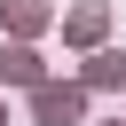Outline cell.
Segmentation results:
<instances>
[{
	"instance_id": "cell-1",
	"label": "cell",
	"mask_w": 126,
	"mask_h": 126,
	"mask_svg": "<svg viewBox=\"0 0 126 126\" xmlns=\"http://www.w3.org/2000/svg\"><path fill=\"white\" fill-rule=\"evenodd\" d=\"M79 110H87V87L79 79H39L32 87V118L39 126H79Z\"/></svg>"
},
{
	"instance_id": "cell-2",
	"label": "cell",
	"mask_w": 126,
	"mask_h": 126,
	"mask_svg": "<svg viewBox=\"0 0 126 126\" xmlns=\"http://www.w3.org/2000/svg\"><path fill=\"white\" fill-rule=\"evenodd\" d=\"M102 32H110V0H79L63 16V39L71 47H102Z\"/></svg>"
},
{
	"instance_id": "cell-3",
	"label": "cell",
	"mask_w": 126,
	"mask_h": 126,
	"mask_svg": "<svg viewBox=\"0 0 126 126\" xmlns=\"http://www.w3.org/2000/svg\"><path fill=\"white\" fill-rule=\"evenodd\" d=\"M0 79H8V87H39V79H47L39 47H32V39H8V47H0Z\"/></svg>"
},
{
	"instance_id": "cell-4",
	"label": "cell",
	"mask_w": 126,
	"mask_h": 126,
	"mask_svg": "<svg viewBox=\"0 0 126 126\" xmlns=\"http://www.w3.org/2000/svg\"><path fill=\"white\" fill-rule=\"evenodd\" d=\"M0 24H8L16 39H32V32L55 24V8H47V0H0Z\"/></svg>"
},
{
	"instance_id": "cell-5",
	"label": "cell",
	"mask_w": 126,
	"mask_h": 126,
	"mask_svg": "<svg viewBox=\"0 0 126 126\" xmlns=\"http://www.w3.org/2000/svg\"><path fill=\"white\" fill-rule=\"evenodd\" d=\"M79 87H126V55H118V47H87Z\"/></svg>"
},
{
	"instance_id": "cell-6",
	"label": "cell",
	"mask_w": 126,
	"mask_h": 126,
	"mask_svg": "<svg viewBox=\"0 0 126 126\" xmlns=\"http://www.w3.org/2000/svg\"><path fill=\"white\" fill-rule=\"evenodd\" d=\"M102 126H126V118H102Z\"/></svg>"
},
{
	"instance_id": "cell-7",
	"label": "cell",
	"mask_w": 126,
	"mask_h": 126,
	"mask_svg": "<svg viewBox=\"0 0 126 126\" xmlns=\"http://www.w3.org/2000/svg\"><path fill=\"white\" fill-rule=\"evenodd\" d=\"M0 126H8V102H0Z\"/></svg>"
}]
</instances>
